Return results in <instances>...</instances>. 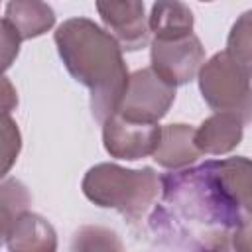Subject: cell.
Segmentation results:
<instances>
[{"mask_svg":"<svg viewBox=\"0 0 252 252\" xmlns=\"http://www.w3.org/2000/svg\"><path fill=\"white\" fill-rule=\"evenodd\" d=\"M252 165L248 158L209 159L159 177V203L148 211L156 242L187 250L250 248Z\"/></svg>","mask_w":252,"mask_h":252,"instance_id":"cell-1","label":"cell"},{"mask_svg":"<svg viewBox=\"0 0 252 252\" xmlns=\"http://www.w3.org/2000/svg\"><path fill=\"white\" fill-rule=\"evenodd\" d=\"M59 57L69 75L91 91V110L96 122L116 112L126 91L128 69L118 41L89 18L65 20L55 35Z\"/></svg>","mask_w":252,"mask_h":252,"instance_id":"cell-2","label":"cell"},{"mask_svg":"<svg viewBox=\"0 0 252 252\" xmlns=\"http://www.w3.org/2000/svg\"><path fill=\"white\" fill-rule=\"evenodd\" d=\"M85 197L102 209H114L130 222L142 220L159 195V177L152 167L126 169L116 163H96L81 183Z\"/></svg>","mask_w":252,"mask_h":252,"instance_id":"cell-3","label":"cell"},{"mask_svg":"<svg viewBox=\"0 0 252 252\" xmlns=\"http://www.w3.org/2000/svg\"><path fill=\"white\" fill-rule=\"evenodd\" d=\"M199 89L217 112H236L250 120V67L240 65L226 51L215 53L199 69Z\"/></svg>","mask_w":252,"mask_h":252,"instance_id":"cell-4","label":"cell"},{"mask_svg":"<svg viewBox=\"0 0 252 252\" xmlns=\"http://www.w3.org/2000/svg\"><path fill=\"white\" fill-rule=\"evenodd\" d=\"M175 100V87L161 81L152 67L138 69L128 75L126 91L116 106L120 118L128 122L158 124L169 110Z\"/></svg>","mask_w":252,"mask_h":252,"instance_id":"cell-5","label":"cell"},{"mask_svg":"<svg viewBox=\"0 0 252 252\" xmlns=\"http://www.w3.org/2000/svg\"><path fill=\"white\" fill-rule=\"evenodd\" d=\"M152 71L171 87L187 85L205 63V47L195 33L152 41Z\"/></svg>","mask_w":252,"mask_h":252,"instance_id":"cell-6","label":"cell"},{"mask_svg":"<svg viewBox=\"0 0 252 252\" xmlns=\"http://www.w3.org/2000/svg\"><path fill=\"white\" fill-rule=\"evenodd\" d=\"M159 124L128 122L112 114L102 122V144L112 158L134 161L154 154L159 142Z\"/></svg>","mask_w":252,"mask_h":252,"instance_id":"cell-7","label":"cell"},{"mask_svg":"<svg viewBox=\"0 0 252 252\" xmlns=\"http://www.w3.org/2000/svg\"><path fill=\"white\" fill-rule=\"evenodd\" d=\"M106 32L122 49L136 51L150 39L144 0H94Z\"/></svg>","mask_w":252,"mask_h":252,"instance_id":"cell-8","label":"cell"},{"mask_svg":"<svg viewBox=\"0 0 252 252\" xmlns=\"http://www.w3.org/2000/svg\"><path fill=\"white\" fill-rule=\"evenodd\" d=\"M246 124L248 122L236 112H215L213 116L203 120L199 128H195V146L201 154L209 156L228 154L240 144Z\"/></svg>","mask_w":252,"mask_h":252,"instance_id":"cell-9","label":"cell"},{"mask_svg":"<svg viewBox=\"0 0 252 252\" xmlns=\"http://www.w3.org/2000/svg\"><path fill=\"white\" fill-rule=\"evenodd\" d=\"M195 128L187 124H167L159 130V142L154 150V159L165 169H179L191 165L201 156L193 140Z\"/></svg>","mask_w":252,"mask_h":252,"instance_id":"cell-10","label":"cell"},{"mask_svg":"<svg viewBox=\"0 0 252 252\" xmlns=\"http://www.w3.org/2000/svg\"><path fill=\"white\" fill-rule=\"evenodd\" d=\"M6 244L12 252H53L57 238L53 226L30 211H22L8 232Z\"/></svg>","mask_w":252,"mask_h":252,"instance_id":"cell-11","label":"cell"},{"mask_svg":"<svg viewBox=\"0 0 252 252\" xmlns=\"http://www.w3.org/2000/svg\"><path fill=\"white\" fill-rule=\"evenodd\" d=\"M20 35V39H33L49 32L55 24V12L43 0H10L4 18Z\"/></svg>","mask_w":252,"mask_h":252,"instance_id":"cell-12","label":"cell"},{"mask_svg":"<svg viewBox=\"0 0 252 252\" xmlns=\"http://www.w3.org/2000/svg\"><path fill=\"white\" fill-rule=\"evenodd\" d=\"M193 12L181 0H156L148 18L154 39H179L193 33Z\"/></svg>","mask_w":252,"mask_h":252,"instance_id":"cell-13","label":"cell"},{"mask_svg":"<svg viewBox=\"0 0 252 252\" xmlns=\"http://www.w3.org/2000/svg\"><path fill=\"white\" fill-rule=\"evenodd\" d=\"M30 203H32V197L22 181L12 177L0 179V246L8 238L14 219L22 211H28Z\"/></svg>","mask_w":252,"mask_h":252,"instance_id":"cell-14","label":"cell"},{"mask_svg":"<svg viewBox=\"0 0 252 252\" xmlns=\"http://www.w3.org/2000/svg\"><path fill=\"white\" fill-rule=\"evenodd\" d=\"M22 148V136L18 124L10 116L0 118V179L14 167Z\"/></svg>","mask_w":252,"mask_h":252,"instance_id":"cell-15","label":"cell"},{"mask_svg":"<svg viewBox=\"0 0 252 252\" xmlns=\"http://www.w3.org/2000/svg\"><path fill=\"white\" fill-rule=\"evenodd\" d=\"M71 248L73 250H122V242L108 228L83 226L75 234Z\"/></svg>","mask_w":252,"mask_h":252,"instance_id":"cell-16","label":"cell"},{"mask_svg":"<svg viewBox=\"0 0 252 252\" xmlns=\"http://www.w3.org/2000/svg\"><path fill=\"white\" fill-rule=\"evenodd\" d=\"M252 39H250V12H244L238 22L232 26V32L228 35V43H226V53L236 59L240 65L250 67V47Z\"/></svg>","mask_w":252,"mask_h":252,"instance_id":"cell-17","label":"cell"},{"mask_svg":"<svg viewBox=\"0 0 252 252\" xmlns=\"http://www.w3.org/2000/svg\"><path fill=\"white\" fill-rule=\"evenodd\" d=\"M20 43L22 39L16 30L6 20H0V73H4L16 61L20 53Z\"/></svg>","mask_w":252,"mask_h":252,"instance_id":"cell-18","label":"cell"},{"mask_svg":"<svg viewBox=\"0 0 252 252\" xmlns=\"http://www.w3.org/2000/svg\"><path fill=\"white\" fill-rule=\"evenodd\" d=\"M16 106H18V93L10 83V79H6L0 73V118L8 116L12 110H16Z\"/></svg>","mask_w":252,"mask_h":252,"instance_id":"cell-19","label":"cell"},{"mask_svg":"<svg viewBox=\"0 0 252 252\" xmlns=\"http://www.w3.org/2000/svg\"><path fill=\"white\" fill-rule=\"evenodd\" d=\"M201 2H213V0H201Z\"/></svg>","mask_w":252,"mask_h":252,"instance_id":"cell-20","label":"cell"}]
</instances>
